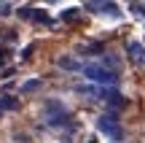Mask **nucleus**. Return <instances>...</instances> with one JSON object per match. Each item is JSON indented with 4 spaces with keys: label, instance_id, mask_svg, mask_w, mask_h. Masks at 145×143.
Masks as SVG:
<instances>
[{
    "label": "nucleus",
    "instance_id": "11",
    "mask_svg": "<svg viewBox=\"0 0 145 143\" xmlns=\"http://www.w3.org/2000/svg\"><path fill=\"white\" fill-rule=\"evenodd\" d=\"M75 16H78V11L72 8V11H65V14H62V19H67V22H70V19H75Z\"/></svg>",
    "mask_w": 145,
    "mask_h": 143
},
{
    "label": "nucleus",
    "instance_id": "3",
    "mask_svg": "<svg viewBox=\"0 0 145 143\" xmlns=\"http://www.w3.org/2000/svg\"><path fill=\"white\" fill-rule=\"evenodd\" d=\"M67 122H70V116H67L62 103H48L46 105V124L48 127H65Z\"/></svg>",
    "mask_w": 145,
    "mask_h": 143
},
{
    "label": "nucleus",
    "instance_id": "2",
    "mask_svg": "<svg viewBox=\"0 0 145 143\" xmlns=\"http://www.w3.org/2000/svg\"><path fill=\"white\" fill-rule=\"evenodd\" d=\"M97 130L102 135H108L110 140H118L121 135H124L121 132V122L116 119V113H102V116L97 119Z\"/></svg>",
    "mask_w": 145,
    "mask_h": 143
},
{
    "label": "nucleus",
    "instance_id": "10",
    "mask_svg": "<svg viewBox=\"0 0 145 143\" xmlns=\"http://www.w3.org/2000/svg\"><path fill=\"white\" fill-rule=\"evenodd\" d=\"M38 86H40V81H38V78H32V81H27V84L22 86V89L27 92V89H38Z\"/></svg>",
    "mask_w": 145,
    "mask_h": 143
},
{
    "label": "nucleus",
    "instance_id": "1",
    "mask_svg": "<svg viewBox=\"0 0 145 143\" xmlns=\"http://www.w3.org/2000/svg\"><path fill=\"white\" fill-rule=\"evenodd\" d=\"M81 70H83V76H86L91 84H97V86H113L116 81H118L116 70L105 68V65H99V62H89V65H83Z\"/></svg>",
    "mask_w": 145,
    "mask_h": 143
},
{
    "label": "nucleus",
    "instance_id": "9",
    "mask_svg": "<svg viewBox=\"0 0 145 143\" xmlns=\"http://www.w3.org/2000/svg\"><path fill=\"white\" fill-rule=\"evenodd\" d=\"M19 108V100L14 97H0V111H16Z\"/></svg>",
    "mask_w": 145,
    "mask_h": 143
},
{
    "label": "nucleus",
    "instance_id": "5",
    "mask_svg": "<svg viewBox=\"0 0 145 143\" xmlns=\"http://www.w3.org/2000/svg\"><path fill=\"white\" fill-rule=\"evenodd\" d=\"M19 16L22 19H30V22H38V24H48V27L54 24V19L40 8H19Z\"/></svg>",
    "mask_w": 145,
    "mask_h": 143
},
{
    "label": "nucleus",
    "instance_id": "12",
    "mask_svg": "<svg viewBox=\"0 0 145 143\" xmlns=\"http://www.w3.org/2000/svg\"><path fill=\"white\" fill-rule=\"evenodd\" d=\"M89 143H97V140H89Z\"/></svg>",
    "mask_w": 145,
    "mask_h": 143
},
{
    "label": "nucleus",
    "instance_id": "7",
    "mask_svg": "<svg viewBox=\"0 0 145 143\" xmlns=\"http://www.w3.org/2000/svg\"><path fill=\"white\" fill-rule=\"evenodd\" d=\"M105 103H108L110 108H121L126 100L121 97V92H116V89H108V95H105Z\"/></svg>",
    "mask_w": 145,
    "mask_h": 143
},
{
    "label": "nucleus",
    "instance_id": "4",
    "mask_svg": "<svg viewBox=\"0 0 145 143\" xmlns=\"http://www.w3.org/2000/svg\"><path fill=\"white\" fill-rule=\"evenodd\" d=\"M86 11L99 14V16H121V8L113 3V0H89V3H86Z\"/></svg>",
    "mask_w": 145,
    "mask_h": 143
},
{
    "label": "nucleus",
    "instance_id": "8",
    "mask_svg": "<svg viewBox=\"0 0 145 143\" xmlns=\"http://www.w3.org/2000/svg\"><path fill=\"white\" fill-rule=\"evenodd\" d=\"M59 68H65V70H81V62H78L75 57H59Z\"/></svg>",
    "mask_w": 145,
    "mask_h": 143
},
{
    "label": "nucleus",
    "instance_id": "6",
    "mask_svg": "<svg viewBox=\"0 0 145 143\" xmlns=\"http://www.w3.org/2000/svg\"><path fill=\"white\" fill-rule=\"evenodd\" d=\"M126 54H129V59L135 65H145V46H142V43L132 41L129 46H126Z\"/></svg>",
    "mask_w": 145,
    "mask_h": 143
}]
</instances>
